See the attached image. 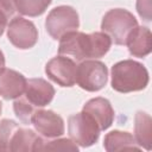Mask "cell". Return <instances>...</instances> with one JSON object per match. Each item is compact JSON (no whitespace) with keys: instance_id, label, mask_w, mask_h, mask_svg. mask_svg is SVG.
Here are the masks:
<instances>
[{"instance_id":"obj_9","label":"cell","mask_w":152,"mask_h":152,"mask_svg":"<svg viewBox=\"0 0 152 152\" xmlns=\"http://www.w3.org/2000/svg\"><path fill=\"white\" fill-rule=\"evenodd\" d=\"M76 63L63 55L51 58L45 65L48 77L61 87H72L76 83Z\"/></svg>"},{"instance_id":"obj_7","label":"cell","mask_w":152,"mask_h":152,"mask_svg":"<svg viewBox=\"0 0 152 152\" xmlns=\"http://www.w3.org/2000/svg\"><path fill=\"white\" fill-rule=\"evenodd\" d=\"M108 69L104 63L96 59H86L77 65L76 83L87 91H99L106 87Z\"/></svg>"},{"instance_id":"obj_13","label":"cell","mask_w":152,"mask_h":152,"mask_svg":"<svg viewBox=\"0 0 152 152\" xmlns=\"http://www.w3.org/2000/svg\"><path fill=\"white\" fill-rule=\"evenodd\" d=\"M126 45L128 46V51L134 57H146L152 51V34L148 27L146 26H137L132 30L129 36L127 37Z\"/></svg>"},{"instance_id":"obj_8","label":"cell","mask_w":152,"mask_h":152,"mask_svg":"<svg viewBox=\"0 0 152 152\" xmlns=\"http://www.w3.org/2000/svg\"><path fill=\"white\" fill-rule=\"evenodd\" d=\"M7 38L15 48L27 50L36 45L38 40V30L31 20L23 17H15L7 25Z\"/></svg>"},{"instance_id":"obj_17","label":"cell","mask_w":152,"mask_h":152,"mask_svg":"<svg viewBox=\"0 0 152 152\" xmlns=\"http://www.w3.org/2000/svg\"><path fill=\"white\" fill-rule=\"evenodd\" d=\"M52 0H14L17 12L27 17H38L50 6Z\"/></svg>"},{"instance_id":"obj_5","label":"cell","mask_w":152,"mask_h":152,"mask_svg":"<svg viewBox=\"0 0 152 152\" xmlns=\"http://www.w3.org/2000/svg\"><path fill=\"white\" fill-rule=\"evenodd\" d=\"M100 127L95 120L83 110L72 114L68 119V133L70 139L81 147L94 145L100 137Z\"/></svg>"},{"instance_id":"obj_1","label":"cell","mask_w":152,"mask_h":152,"mask_svg":"<svg viewBox=\"0 0 152 152\" xmlns=\"http://www.w3.org/2000/svg\"><path fill=\"white\" fill-rule=\"evenodd\" d=\"M112 40L103 32L84 33L72 31L59 39L58 53L72 56L77 61L103 57L110 49Z\"/></svg>"},{"instance_id":"obj_11","label":"cell","mask_w":152,"mask_h":152,"mask_svg":"<svg viewBox=\"0 0 152 152\" xmlns=\"http://www.w3.org/2000/svg\"><path fill=\"white\" fill-rule=\"evenodd\" d=\"M82 110L89 114L101 131L109 128L114 121V109L109 102V100L104 97H94L86 102Z\"/></svg>"},{"instance_id":"obj_22","label":"cell","mask_w":152,"mask_h":152,"mask_svg":"<svg viewBox=\"0 0 152 152\" xmlns=\"http://www.w3.org/2000/svg\"><path fill=\"white\" fill-rule=\"evenodd\" d=\"M5 68V56H4V52L0 50V70Z\"/></svg>"},{"instance_id":"obj_3","label":"cell","mask_w":152,"mask_h":152,"mask_svg":"<svg viewBox=\"0 0 152 152\" xmlns=\"http://www.w3.org/2000/svg\"><path fill=\"white\" fill-rule=\"evenodd\" d=\"M110 77L112 88L119 93L142 90L150 81L147 69L133 59H124L115 63L112 66Z\"/></svg>"},{"instance_id":"obj_2","label":"cell","mask_w":152,"mask_h":152,"mask_svg":"<svg viewBox=\"0 0 152 152\" xmlns=\"http://www.w3.org/2000/svg\"><path fill=\"white\" fill-rule=\"evenodd\" d=\"M55 96V88L44 78H30L26 82L24 93L15 99L13 109L19 120L24 124L31 122L32 114L48 106Z\"/></svg>"},{"instance_id":"obj_20","label":"cell","mask_w":152,"mask_h":152,"mask_svg":"<svg viewBox=\"0 0 152 152\" xmlns=\"http://www.w3.org/2000/svg\"><path fill=\"white\" fill-rule=\"evenodd\" d=\"M17 12L14 0H0V37L7 26L8 19Z\"/></svg>"},{"instance_id":"obj_4","label":"cell","mask_w":152,"mask_h":152,"mask_svg":"<svg viewBox=\"0 0 152 152\" xmlns=\"http://www.w3.org/2000/svg\"><path fill=\"white\" fill-rule=\"evenodd\" d=\"M137 26L138 21L135 17L129 11L124 8L109 10L103 15L101 21L102 32L118 45H126L127 37Z\"/></svg>"},{"instance_id":"obj_23","label":"cell","mask_w":152,"mask_h":152,"mask_svg":"<svg viewBox=\"0 0 152 152\" xmlns=\"http://www.w3.org/2000/svg\"><path fill=\"white\" fill-rule=\"evenodd\" d=\"M1 109H2V107H1V101H0V114H1Z\"/></svg>"},{"instance_id":"obj_6","label":"cell","mask_w":152,"mask_h":152,"mask_svg":"<svg viewBox=\"0 0 152 152\" xmlns=\"http://www.w3.org/2000/svg\"><path fill=\"white\" fill-rule=\"evenodd\" d=\"M80 26L78 13L71 6L62 5L52 8L45 19L46 32L53 39H61L64 34L77 31Z\"/></svg>"},{"instance_id":"obj_21","label":"cell","mask_w":152,"mask_h":152,"mask_svg":"<svg viewBox=\"0 0 152 152\" xmlns=\"http://www.w3.org/2000/svg\"><path fill=\"white\" fill-rule=\"evenodd\" d=\"M152 0H137L135 8L140 18L145 21H151L152 19Z\"/></svg>"},{"instance_id":"obj_14","label":"cell","mask_w":152,"mask_h":152,"mask_svg":"<svg viewBox=\"0 0 152 152\" xmlns=\"http://www.w3.org/2000/svg\"><path fill=\"white\" fill-rule=\"evenodd\" d=\"M43 142H44V140L34 131H32L30 128L18 127V129L14 132V134L11 139L10 151L11 152L40 151Z\"/></svg>"},{"instance_id":"obj_15","label":"cell","mask_w":152,"mask_h":152,"mask_svg":"<svg viewBox=\"0 0 152 152\" xmlns=\"http://www.w3.org/2000/svg\"><path fill=\"white\" fill-rule=\"evenodd\" d=\"M103 147L108 152H116L125 150H135V151L141 150V147L137 144L134 137L131 133L118 129H114L104 135Z\"/></svg>"},{"instance_id":"obj_12","label":"cell","mask_w":152,"mask_h":152,"mask_svg":"<svg viewBox=\"0 0 152 152\" xmlns=\"http://www.w3.org/2000/svg\"><path fill=\"white\" fill-rule=\"evenodd\" d=\"M25 76L13 69L2 68L0 70V95L5 100H15L26 87Z\"/></svg>"},{"instance_id":"obj_19","label":"cell","mask_w":152,"mask_h":152,"mask_svg":"<svg viewBox=\"0 0 152 152\" xmlns=\"http://www.w3.org/2000/svg\"><path fill=\"white\" fill-rule=\"evenodd\" d=\"M40 151H72V152H77L78 146L71 139L59 138V139H55V140H51L48 142L44 141Z\"/></svg>"},{"instance_id":"obj_16","label":"cell","mask_w":152,"mask_h":152,"mask_svg":"<svg viewBox=\"0 0 152 152\" xmlns=\"http://www.w3.org/2000/svg\"><path fill=\"white\" fill-rule=\"evenodd\" d=\"M134 139L137 144L147 151L152 147V119L145 112H137L134 116Z\"/></svg>"},{"instance_id":"obj_10","label":"cell","mask_w":152,"mask_h":152,"mask_svg":"<svg viewBox=\"0 0 152 152\" xmlns=\"http://www.w3.org/2000/svg\"><path fill=\"white\" fill-rule=\"evenodd\" d=\"M31 124L44 138H58L64 133V120L53 110L37 109L31 116Z\"/></svg>"},{"instance_id":"obj_18","label":"cell","mask_w":152,"mask_h":152,"mask_svg":"<svg viewBox=\"0 0 152 152\" xmlns=\"http://www.w3.org/2000/svg\"><path fill=\"white\" fill-rule=\"evenodd\" d=\"M19 125L11 119L0 120V152H8L11 139Z\"/></svg>"}]
</instances>
